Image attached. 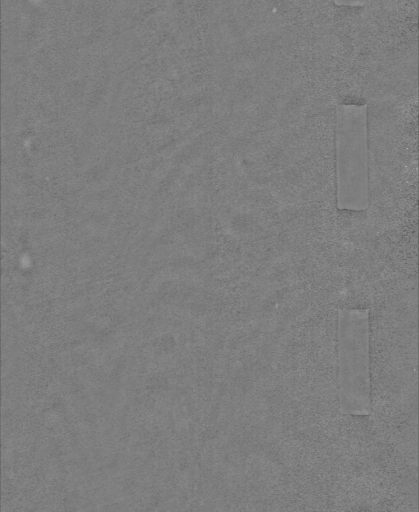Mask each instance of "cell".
<instances>
[{"label": "cell", "instance_id": "obj_1", "mask_svg": "<svg viewBox=\"0 0 419 512\" xmlns=\"http://www.w3.org/2000/svg\"><path fill=\"white\" fill-rule=\"evenodd\" d=\"M339 400L342 414L370 412L369 313L345 309L338 316Z\"/></svg>", "mask_w": 419, "mask_h": 512}, {"label": "cell", "instance_id": "obj_2", "mask_svg": "<svg viewBox=\"0 0 419 512\" xmlns=\"http://www.w3.org/2000/svg\"><path fill=\"white\" fill-rule=\"evenodd\" d=\"M338 3L347 4V5H356L361 3L363 0H337Z\"/></svg>", "mask_w": 419, "mask_h": 512}]
</instances>
